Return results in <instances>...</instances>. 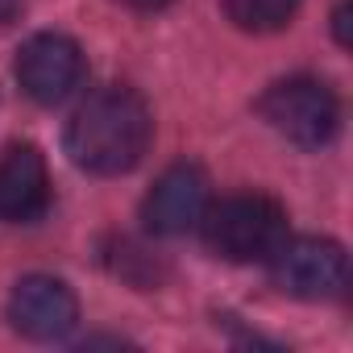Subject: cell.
Listing matches in <instances>:
<instances>
[{"mask_svg":"<svg viewBox=\"0 0 353 353\" xmlns=\"http://www.w3.org/2000/svg\"><path fill=\"white\" fill-rule=\"evenodd\" d=\"M154 137V117L133 88H104L67 125V154L88 174L133 170Z\"/></svg>","mask_w":353,"mask_h":353,"instance_id":"cell-1","label":"cell"},{"mask_svg":"<svg viewBox=\"0 0 353 353\" xmlns=\"http://www.w3.org/2000/svg\"><path fill=\"white\" fill-rule=\"evenodd\" d=\"M204 237L229 262H270L287 241V212L270 196H229L204 208Z\"/></svg>","mask_w":353,"mask_h":353,"instance_id":"cell-2","label":"cell"},{"mask_svg":"<svg viewBox=\"0 0 353 353\" xmlns=\"http://www.w3.org/2000/svg\"><path fill=\"white\" fill-rule=\"evenodd\" d=\"M258 112L266 117L270 129H279L287 141H295L303 150L328 145L336 137V129H341V100L332 96L328 83L307 79V75L274 83L258 100Z\"/></svg>","mask_w":353,"mask_h":353,"instance_id":"cell-3","label":"cell"},{"mask_svg":"<svg viewBox=\"0 0 353 353\" xmlns=\"http://www.w3.org/2000/svg\"><path fill=\"white\" fill-rule=\"evenodd\" d=\"M274 283L279 291L295 295V299H336L349 287V258L336 241L328 237H299V241H283L270 258Z\"/></svg>","mask_w":353,"mask_h":353,"instance_id":"cell-4","label":"cell"},{"mask_svg":"<svg viewBox=\"0 0 353 353\" xmlns=\"http://www.w3.org/2000/svg\"><path fill=\"white\" fill-rule=\"evenodd\" d=\"M83 50L67 34H34L17 50L21 92L38 104H63L83 83Z\"/></svg>","mask_w":353,"mask_h":353,"instance_id":"cell-5","label":"cell"},{"mask_svg":"<svg viewBox=\"0 0 353 353\" xmlns=\"http://www.w3.org/2000/svg\"><path fill=\"white\" fill-rule=\"evenodd\" d=\"M9 320L30 341H63L79 324V303L63 279L26 274L9 295Z\"/></svg>","mask_w":353,"mask_h":353,"instance_id":"cell-6","label":"cell"},{"mask_svg":"<svg viewBox=\"0 0 353 353\" xmlns=\"http://www.w3.org/2000/svg\"><path fill=\"white\" fill-rule=\"evenodd\" d=\"M204 208H208L204 170L192 162H179V166L162 170V179L150 188V196L141 204V221L158 237H183L188 229H196L204 221Z\"/></svg>","mask_w":353,"mask_h":353,"instance_id":"cell-7","label":"cell"},{"mask_svg":"<svg viewBox=\"0 0 353 353\" xmlns=\"http://www.w3.org/2000/svg\"><path fill=\"white\" fill-rule=\"evenodd\" d=\"M50 208V170L38 145L21 141L0 154V221L30 225Z\"/></svg>","mask_w":353,"mask_h":353,"instance_id":"cell-8","label":"cell"},{"mask_svg":"<svg viewBox=\"0 0 353 353\" xmlns=\"http://www.w3.org/2000/svg\"><path fill=\"white\" fill-rule=\"evenodd\" d=\"M299 13V0H225V17L245 34L287 30Z\"/></svg>","mask_w":353,"mask_h":353,"instance_id":"cell-9","label":"cell"},{"mask_svg":"<svg viewBox=\"0 0 353 353\" xmlns=\"http://www.w3.org/2000/svg\"><path fill=\"white\" fill-rule=\"evenodd\" d=\"M349 13H353V9H349V5H341V9H336V17H332V26H336V42H341V46H349V42H353V38H349Z\"/></svg>","mask_w":353,"mask_h":353,"instance_id":"cell-10","label":"cell"},{"mask_svg":"<svg viewBox=\"0 0 353 353\" xmlns=\"http://www.w3.org/2000/svg\"><path fill=\"white\" fill-rule=\"evenodd\" d=\"M26 13V0H0V26H9Z\"/></svg>","mask_w":353,"mask_h":353,"instance_id":"cell-11","label":"cell"},{"mask_svg":"<svg viewBox=\"0 0 353 353\" xmlns=\"http://www.w3.org/2000/svg\"><path fill=\"white\" fill-rule=\"evenodd\" d=\"M121 5H129V9H137V13H158V9L174 5V0H121Z\"/></svg>","mask_w":353,"mask_h":353,"instance_id":"cell-12","label":"cell"}]
</instances>
